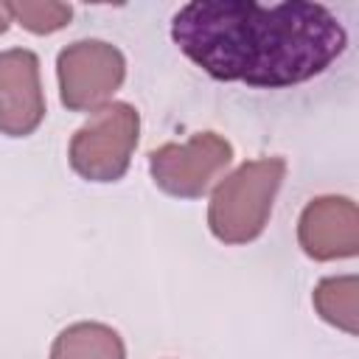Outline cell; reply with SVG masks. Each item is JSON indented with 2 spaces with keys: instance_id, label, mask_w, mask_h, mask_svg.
<instances>
[{
  "instance_id": "obj_1",
  "label": "cell",
  "mask_w": 359,
  "mask_h": 359,
  "mask_svg": "<svg viewBox=\"0 0 359 359\" xmlns=\"http://www.w3.org/2000/svg\"><path fill=\"white\" fill-rule=\"evenodd\" d=\"M174 45L210 79L280 90L325 73L348 34L323 3L194 0L171 20Z\"/></svg>"
},
{
  "instance_id": "obj_2",
  "label": "cell",
  "mask_w": 359,
  "mask_h": 359,
  "mask_svg": "<svg viewBox=\"0 0 359 359\" xmlns=\"http://www.w3.org/2000/svg\"><path fill=\"white\" fill-rule=\"evenodd\" d=\"M286 177L283 157H261L241 163L227 174L208 202V227L222 244L255 241L272 213V202Z\"/></svg>"
},
{
  "instance_id": "obj_3",
  "label": "cell",
  "mask_w": 359,
  "mask_h": 359,
  "mask_svg": "<svg viewBox=\"0 0 359 359\" xmlns=\"http://www.w3.org/2000/svg\"><path fill=\"white\" fill-rule=\"evenodd\" d=\"M137 135V109L126 101H109L76 129L67 149L70 168L87 182H118L132 163Z\"/></svg>"
},
{
  "instance_id": "obj_4",
  "label": "cell",
  "mask_w": 359,
  "mask_h": 359,
  "mask_svg": "<svg viewBox=\"0 0 359 359\" xmlns=\"http://www.w3.org/2000/svg\"><path fill=\"white\" fill-rule=\"evenodd\" d=\"M59 98L73 112H95L112 101L126 79L123 53L104 39H79L56 56Z\"/></svg>"
},
{
  "instance_id": "obj_5",
  "label": "cell",
  "mask_w": 359,
  "mask_h": 359,
  "mask_svg": "<svg viewBox=\"0 0 359 359\" xmlns=\"http://www.w3.org/2000/svg\"><path fill=\"white\" fill-rule=\"evenodd\" d=\"M230 163L233 146L216 132H196L185 143H163L149 151V174L154 185L177 199L202 196Z\"/></svg>"
},
{
  "instance_id": "obj_6",
  "label": "cell",
  "mask_w": 359,
  "mask_h": 359,
  "mask_svg": "<svg viewBox=\"0 0 359 359\" xmlns=\"http://www.w3.org/2000/svg\"><path fill=\"white\" fill-rule=\"evenodd\" d=\"M45 121L39 59L28 48L0 50V135L28 137Z\"/></svg>"
},
{
  "instance_id": "obj_7",
  "label": "cell",
  "mask_w": 359,
  "mask_h": 359,
  "mask_svg": "<svg viewBox=\"0 0 359 359\" xmlns=\"http://www.w3.org/2000/svg\"><path fill=\"white\" fill-rule=\"evenodd\" d=\"M297 241L314 261L353 258L359 252V208L348 196H314L297 222Z\"/></svg>"
},
{
  "instance_id": "obj_8",
  "label": "cell",
  "mask_w": 359,
  "mask_h": 359,
  "mask_svg": "<svg viewBox=\"0 0 359 359\" xmlns=\"http://www.w3.org/2000/svg\"><path fill=\"white\" fill-rule=\"evenodd\" d=\"M50 359H126V345L112 325L84 320L59 331Z\"/></svg>"
},
{
  "instance_id": "obj_9",
  "label": "cell",
  "mask_w": 359,
  "mask_h": 359,
  "mask_svg": "<svg viewBox=\"0 0 359 359\" xmlns=\"http://www.w3.org/2000/svg\"><path fill=\"white\" fill-rule=\"evenodd\" d=\"M311 303L325 323L342 328L351 337L359 334V278L356 275L323 278L314 286Z\"/></svg>"
},
{
  "instance_id": "obj_10",
  "label": "cell",
  "mask_w": 359,
  "mask_h": 359,
  "mask_svg": "<svg viewBox=\"0 0 359 359\" xmlns=\"http://www.w3.org/2000/svg\"><path fill=\"white\" fill-rule=\"evenodd\" d=\"M6 8H8L11 22L39 36L62 31L73 17V8L67 3H53V0H11L6 3Z\"/></svg>"
},
{
  "instance_id": "obj_11",
  "label": "cell",
  "mask_w": 359,
  "mask_h": 359,
  "mask_svg": "<svg viewBox=\"0 0 359 359\" xmlns=\"http://www.w3.org/2000/svg\"><path fill=\"white\" fill-rule=\"evenodd\" d=\"M8 25H11L8 8H6V3H0V34H6V31H8Z\"/></svg>"
}]
</instances>
